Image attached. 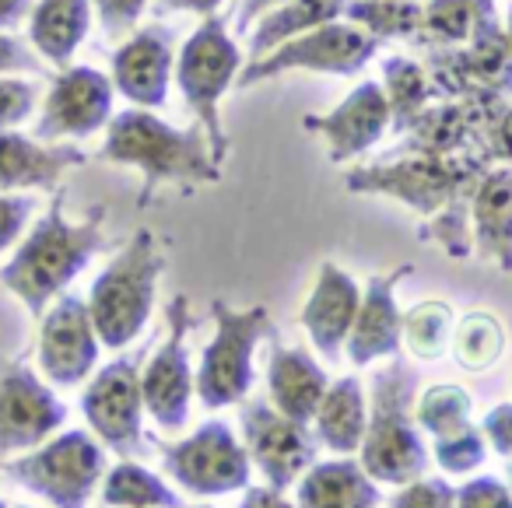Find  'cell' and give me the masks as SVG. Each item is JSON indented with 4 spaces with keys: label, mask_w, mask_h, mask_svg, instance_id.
I'll list each match as a JSON object with an SVG mask.
<instances>
[{
    "label": "cell",
    "mask_w": 512,
    "mask_h": 508,
    "mask_svg": "<svg viewBox=\"0 0 512 508\" xmlns=\"http://www.w3.org/2000/svg\"><path fill=\"white\" fill-rule=\"evenodd\" d=\"M484 148L463 155H425V151H400L376 165H358L348 172L344 186L351 193L390 197L425 218L418 239L439 242L449 260H467L470 239V197L484 172L491 169Z\"/></svg>",
    "instance_id": "6da1fadb"
},
{
    "label": "cell",
    "mask_w": 512,
    "mask_h": 508,
    "mask_svg": "<svg viewBox=\"0 0 512 508\" xmlns=\"http://www.w3.org/2000/svg\"><path fill=\"white\" fill-rule=\"evenodd\" d=\"M106 249V207H92L85 221H71L64 211V190L53 193L46 214L18 242L15 256L0 267V284L39 319L67 284Z\"/></svg>",
    "instance_id": "7a4b0ae2"
},
{
    "label": "cell",
    "mask_w": 512,
    "mask_h": 508,
    "mask_svg": "<svg viewBox=\"0 0 512 508\" xmlns=\"http://www.w3.org/2000/svg\"><path fill=\"white\" fill-rule=\"evenodd\" d=\"M102 162L127 165L141 172V193L137 207H148L162 186H179V190H197V186L218 183L221 165L214 162L211 144L204 130L197 127H172L155 109H123L113 113L106 127V141L99 148Z\"/></svg>",
    "instance_id": "3957f363"
},
{
    "label": "cell",
    "mask_w": 512,
    "mask_h": 508,
    "mask_svg": "<svg viewBox=\"0 0 512 508\" xmlns=\"http://www.w3.org/2000/svg\"><path fill=\"white\" fill-rule=\"evenodd\" d=\"M162 270L165 253L158 235L151 228H137L88 291V312L102 347L123 351L141 337L155 309Z\"/></svg>",
    "instance_id": "277c9868"
},
{
    "label": "cell",
    "mask_w": 512,
    "mask_h": 508,
    "mask_svg": "<svg viewBox=\"0 0 512 508\" xmlns=\"http://www.w3.org/2000/svg\"><path fill=\"white\" fill-rule=\"evenodd\" d=\"M414 389H418V375L400 361V354L372 382L369 424L358 452H362V470L376 484L404 487L425 477L428 470V449L411 414Z\"/></svg>",
    "instance_id": "5b68a950"
},
{
    "label": "cell",
    "mask_w": 512,
    "mask_h": 508,
    "mask_svg": "<svg viewBox=\"0 0 512 508\" xmlns=\"http://www.w3.org/2000/svg\"><path fill=\"white\" fill-rule=\"evenodd\" d=\"M239 71H242V53L235 46V39L228 36L225 18L221 15L200 18V25L190 32V39L179 46L172 78H176L179 95L190 106V113L197 116L218 165H225L228 151H232L228 148L225 123H221V99L235 85Z\"/></svg>",
    "instance_id": "8992f818"
},
{
    "label": "cell",
    "mask_w": 512,
    "mask_h": 508,
    "mask_svg": "<svg viewBox=\"0 0 512 508\" xmlns=\"http://www.w3.org/2000/svg\"><path fill=\"white\" fill-rule=\"evenodd\" d=\"M214 337L200 354V368L193 375V393L200 396L207 410L235 407L253 389V354L256 344L271 337V312L264 305L253 309H232L228 302L214 298L211 302Z\"/></svg>",
    "instance_id": "52a82bcc"
},
{
    "label": "cell",
    "mask_w": 512,
    "mask_h": 508,
    "mask_svg": "<svg viewBox=\"0 0 512 508\" xmlns=\"http://www.w3.org/2000/svg\"><path fill=\"white\" fill-rule=\"evenodd\" d=\"M0 473L53 508H88L106 477V449L88 431H60L22 456L0 459Z\"/></svg>",
    "instance_id": "ba28073f"
},
{
    "label": "cell",
    "mask_w": 512,
    "mask_h": 508,
    "mask_svg": "<svg viewBox=\"0 0 512 508\" xmlns=\"http://www.w3.org/2000/svg\"><path fill=\"white\" fill-rule=\"evenodd\" d=\"M379 39L369 36L358 25L337 22L320 25L313 32H302V36L285 39L281 46H274L271 53L256 60H246V67L235 78V88L246 92V88L260 85V81L281 78V74L292 71H309V74H334V78H355L365 67L376 60Z\"/></svg>",
    "instance_id": "9c48e42d"
},
{
    "label": "cell",
    "mask_w": 512,
    "mask_h": 508,
    "mask_svg": "<svg viewBox=\"0 0 512 508\" xmlns=\"http://www.w3.org/2000/svg\"><path fill=\"white\" fill-rule=\"evenodd\" d=\"M144 354H123L95 372L81 393V414L106 449L134 459L148 449L144 442V393H141Z\"/></svg>",
    "instance_id": "30bf717a"
},
{
    "label": "cell",
    "mask_w": 512,
    "mask_h": 508,
    "mask_svg": "<svg viewBox=\"0 0 512 508\" xmlns=\"http://www.w3.org/2000/svg\"><path fill=\"white\" fill-rule=\"evenodd\" d=\"M162 466L190 494H232L249 487V452L225 421H207L183 442H155Z\"/></svg>",
    "instance_id": "8fae6325"
},
{
    "label": "cell",
    "mask_w": 512,
    "mask_h": 508,
    "mask_svg": "<svg viewBox=\"0 0 512 508\" xmlns=\"http://www.w3.org/2000/svg\"><path fill=\"white\" fill-rule=\"evenodd\" d=\"M165 319H169V337L162 340L151 361L141 368V393L144 410L151 421L165 431H179L190 421V400H193V368L190 351H186V337H190V298L176 295L165 305Z\"/></svg>",
    "instance_id": "7c38bea8"
},
{
    "label": "cell",
    "mask_w": 512,
    "mask_h": 508,
    "mask_svg": "<svg viewBox=\"0 0 512 508\" xmlns=\"http://www.w3.org/2000/svg\"><path fill=\"white\" fill-rule=\"evenodd\" d=\"M67 421V407L25 361L0 372V459L22 456L43 445Z\"/></svg>",
    "instance_id": "4fadbf2b"
},
{
    "label": "cell",
    "mask_w": 512,
    "mask_h": 508,
    "mask_svg": "<svg viewBox=\"0 0 512 508\" xmlns=\"http://www.w3.org/2000/svg\"><path fill=\"white\" fill-rule=\"evenodd\" d=\"M116 88L95 67H60L36 123L39 141H85L113 120Z\"/></svg>",
    "instance_id": "5bb4252c"
},
{
    "label": "cell",
    "mask_w": 512,
    "mask_h": 508,
    "mask_svg": "<svg viewBox=\"0 0 512 508\" xmlns=\"http://www.w3.org/2000/svg\"><path fill=\"white\" fill-rule=\"evenodd\" d=\"M242 438H246L249 463L267 477V487L288 491L316 459V438L306 424L281 414L274 403L253 400L242 403Z\"/></svg>",
    "instance_id": "9a60e30c"
},
{
    "label": "cell",
    "mask_w": 512,
    "mask_h": 508,
    "mask_svg": "<svg viewBox=\"0 0 512 508\" xmlns=\"http://www.w3.org/2000/svg\"><path fill=\"white\" fill-rule=\"evenodd\" d=\"M99 333H95L88 302L78 295H60L39 316V372L53 386H81L99 365Z\"/></svg>",
    "instance_id": "2e32d148"
},
{
    "label": "cell",
    "mask_w": 512,
    "mask_h": 508,
    "mask_svg": "<svg viewBox=\"0 0 512 508\" xmlns=\"http://www.w3.org/2000/svg\"><path fill=\"white\" fill-rule=\"evenodd\" d=\"M302 127L309 134L327 141V155L334 165H348L355 158H362L365 151H372L390 130V106L379 81H362L358 88H351V95L330 113L316 116L309 113L302 120Z\"/></svg>",
    "instance_id": "e0dca14e"
},
{
    "label": "cell",
    "mask_w": 512,
    "mask_h": 508,
    "mask_svg": "<svg viewBox=\"0 0 512 508\" xmlns=\"http://www.w3.org/2000/svg\"><path fill=\"white\" fill-rule=\"evenodd\" d=\"M176 43L165 25H148L127 36L113 53V88L137 109H162L169 102Z\"/></svg>",
    "instance_id": "ac0fdd59"
},
{
    "label": "cell",
    "mask_w": 512,
    "mask_h": 508,
    "mask_svg": "<svg viewBox=\"0 0 512 508\" xmlns=\"http://www.w3.org/2000/svg\"><path fill=\"white\" fill-rule=\"evenodd\" d=\"M411 263L390 270V274H372L362 288L355 323L348 333V358L351 365H372L379 358H397L400 354V309H397V284L411 274Z\"/></svg>",
    "instance_id": "d6986e66"
},
{
    "label": "cell",
    "mask_w": 512,
    "mask_h": 508,
    "mask_svg": "<svg viewBox=\"0 0 512 508\" xmlns=\"http://www.w3.org/2000/svg\"><path fill=\"white\" fill-rule=\"evenodd\" d=\"M358 302H362V288L358 281L341 270L334 260H327L316 274V284L309 291L306 305H302L299 323L306 326L313 347L323 354L327 361H341L344 340L351 333V323H355Z\"/></svg>",
    "instance_id": "ffe728a7"
},
{
    "label": "cell",
    "mask_w": 512,
    "mask_h": 508,
    "mask_svg": "<svg viewBox=\"0 0 512 508\" xmlns=\"http://www.w3.org/2000/svg\"><path fill=\"white\" fill-rule=\"evenodd\" d=\"M88 155L74 144L39 141L18 130H0V193L57 190L71 169L85 165Z\"/></svg>",
    "instance_id": "44dd1931"
},
{
    "label": "cell",
    "mask_w": 512,
    "mask_h": 508,
    "mask_svg": "<svg viewBox=\"0 0 512 508\" xmlns=\"http://www.w3.org/2000/svg\"><path fill=\"white\" fill-rule=\"evenodd\" d=\"M470 239L481 260L512 274V165H491L470 197Z\"/></svg>",
    "instance_id": "7402d4cb"
},
{
    "label": "cell",
    "mask_w": 512,
    "mask_h": 508,
    "mask_svg": "<svg viewBox=\"0 0 512 508\" xmlns=\"http://www.w3.org/2000/svg\"><path fill=\"white\" fill-rule=\"evenodd\" d=\"M330 379L320 361L302 347H285L278 333H271V361H267V389L271 403L285 417L299 424H313L316 407L327 393Z\"/></svg>",
    "instance_id": "603a6c76"
},
{
    "label": "cell",
    "mask_w": 512,
    "mask_h": 508,
    "mask_svg": "<svg viewBox=\"0 0 512 508\" xmlns=\"http://www.w3.org/2000/svg\"><path fill=\"white\" fill-rule=\"evenodd\" d=\"M92 29V0H36L29 11V46L53 67H67Z\"/></svg>",
    "instance_id": "cb8c5ba5"
},
{
    "label": "cell",
    "mask_w": 512,
    "mask_h": 508,
    "mask_svg": "<svg viewBox=\"0 0 512 508\" xmlns=\"http://www.w3.org/2000/svg\"><path fill=\"white\" fill-rule=\"evenodd\" d=\"M379 487L355 459L313 463L299 480L295 508H376Z\"/></svg>",
    "instance_id": "d4e9b609"
},
{
    "label": "cell",
    "mask_w": 512,
    "mask_h": 508,
    "mask_svg": "<svg viewBox=\"0 0 512 508\" xmlns=\"http://www.w3.org/2000/svg\"><path fill=\"white\" fill-rule=\"evenodd\" d=\"M316 442H323L334 452H358L365 438V424H369V403H365V389L358 375H344V379L330 382L323 393L320 407H316Z\"/></svg>",
    "instance_id": "484cf974"
},
{
    "label": "cell",
    "mask_w": 512,
    "mask_h": 508,
    "mask_svg": "<svg viewBox=\"0 0 512 508\" xmlns=\"http://www.w3.org/2000/svg\"><path fill=\"white\" fill-rule=\"evenodd\" d=\"M344 8H348V0H285L281 8L267 11L260 25L249 32V60L271 53L285 39L337 22L344 18Z\"/></svg>",
    "instance_id": "4316f807"
},
{
    "label": "cell",
    "mask_w": 512,
    "mask_h": 508,
    "mask_svg": "<svg viewBox=\"0 0 512 508\" xmlns=\"http://www.w3.org/2000/svg\"><path fill=\"white\" fill-rule=\"evenodd\" d=\"M383 95L386 106H390V127L400 137L421 120L428 106L435 102L432 95V81H428L425 64L411 57H386L383 60Z\"/></svg>",
    "instance_id": "83f0119b"
},
{
    "label": "cell",
    "mask_w": 512,
    "mask_h": 508,
    "mask_svg": "<svg viewBox=\"0 0 512 508\" xmlns=\"http://www.w3.org/2000/svg\"><path fill=\"white\" fill-rule=\"evenodd\" d=\"M463 67H467L470 81L477 88H491V92L512 95V46L505 39V29L498 15H491L474 36L463 46H456Z\"/></svg>",
    "instance_id": "f1b7e54d"
},
{
    "label": "cell",
    "mask_w": 512,
    "mask_h": 508,
    "mask_svg": "<svg viewBox=\"0 0 512 508\" xmlns=\"http://www.w3.org/2000/svg\"><path fill=\"white\" fill-rule=\"evenodd\" d=\"M491 15H495V0H428L418 46L425 50L463 46Z\"/></svg>",
    "instance_id": "f546056e"
},
{
    "label": "cell",
    "mask_w": 512,
    "mask_h": 508,
    "mask_svg": "<svg viewBox=\"0 0 512 508\" xmlns=\"http://www.w3.org/2000/svg\"><path fill=\"white\" fill-rule=\"evenodd\" d=\"M102 501L109 508H186L158 473L144 470L134 459H120L113 470H106Z\"/></svg>",
    "instance_id": "4dcf8cb0"
},
{
    "label": "cell",
    "mask_w": 512,
    "mask_h": 508,
    "mask_svg": "<svg viewBox=\"0 0 512 508\" xmlns=\"http://www.w3.org/2000/svg\"><path fill=\"white\" fill-rule=\"evenodd\" d=\"M344 22L365 29L379 43L383 39L418 43L421 25H425V4H418V0H348Z\"/></svg>",
    "instance_id": "1f68e13d"
},
{
    "label": "cell",
    "mask_w": 512,
    "mask_h": 508,
    "mask_svg": "<svg viewBox=\"0 0 512 508\" xmlns=\"http://www.w3.org/2000/svg\"><path fill=\"white\" fill-rule=\"evenodd\" d=\"M456 316L449 309V302L442 298H428L418 302L400 316V340L407 344V351L421 361H435L446 354L449 340H453Z\"/></svg>",
    "instance_id": "d6a6232c"
},
{
    "label": "cell",
    "mask_w": 512,
    "mask_h": 508,
    "mask_svg": "<svg viewBox=\"0 0 512 508\" xmlns=\"http://www.w3.org/2000/svg\"><path fill=\"white\" fill-rule=\"evenodd\" d=\"M453 358L467 372H484L491 368L505 351V330L491 312H467L460 323L453 326Z\"/></svg>",
    "instance_id": "836d02e7"
},
{
    "label": "cell",
    "mask_w": 512,
    "mask_h": 508,
    "mask_svg": "<svg viewBox=\"0 0 512 508\" xmlns=\"http://www.w3.org/2000/svg\"><path fill=\"white\" fill-rule=\"evenodd\" d=\"M470 417H474V400L463 386L453 382H439V386L425 389L414 407V421L428 431L432 438H449L456 431L470 428Z\"/></svg>",
    "instance_id": "e575fe53"
},
{
    "label": "cell",
    "mask_w": 512,
    "mask_h": 508,
    "mask_svg": "<svg viewBox=\"0 0 512 508\" xmlns=\"http://www.w3.org/2000/svg\"><path fill=\"white\" fill-rule=\"evenodd\" d=\"M435 463L446 473H470L484 463V435L477 424L449 438H435Z\"/></svg>",
    "instance_id": "d590c367"
},
{
    "label": "cell",
    "mask_w": 512,
    "mask_h": 508,
    "mask_svg": "<svg viewBox=\"0 0 512 508\" xmlns=\"http://www.w3.org/2000/svg\"><path fill=\"white\" fill-rule=\"evenodd\" d=\"M39 102V92L32 81L18 78V74H4L0 78V130H15L32 116Z\"/></svg>",
    "instance_id": "8d00e7d4"
},
{
    "label": "cell",
    "mask_w": 512,
    "mask_h": 508,
    "mask_svg": "<svg viewBox=\"0 0 512 508\" xmlns=\"http://www.w3.org/2000/svg\"><path fill=\"white\" fill-rule=\"evenodd\" d=\"M390 508H456V491L439 477H418L390 498Z\"/></svg>",
    "instance_id": "74e56055"
},
{
    "label": "cell",
    "mask_w": 512,
    "mask_h": 508,
    "mask_svg": "<svg viewBox=\"0 0 512 508\" xmlns=\"http://www.w3.org/2000/svg\"><path fill=\"white\" fill-rule=\"evenodd\" d=\"M92 11L99 15L106 36H127L148 11V0H92Z\"/></svg>",
    "instance_id": "f35d334b"
},
{
    "label": "cell",
    "mask_w": 512,
    "mask_h": 508,
    "mask_svg": "<svg viewBox=\"0 0 512 508\" xmlns=\"http://www.w3.org/2000/svg\"><path fill=\"white\" fill-rule=\"evenodd\" d=\"M32 207L36 204L29 197H22V193H0V256L25 235Z\"/></svg>",
    "instance_id": "ab89813d"
},
{
    "label": "cell",
    "mask_w": 512,
    "mask_h": 508,
    "mask_svg": "<svg viewBox=\"0 0 512 508\" xmlns=\"http://www.w3.org/2000/svg\"><path fill=\"white\" fill-rule=\"evenodd\" d=\"M456 508H512V491L495 477H477L456 491Z\"/></svg>",
    "instance_id": "60d3db41"
},
{
    "label": "cell",
    "mask_w": 512,
    "mask_h": 508,
    "mask_svg": "<svg viewBox=\"0 0 512 508\" xmlns=\"http://www.w3.org/2000/svg\"><path fill=\"white\" fill-rule=\"evenodd\" d=\"M39 71V53L18 36L0 32V78L4 74H36Z\"/></svg>",
    "instance_id": "b9f144b4"
},
{
    "label": "cell",
    "mask_w": 512,
    "mask_h": 508,
    "mask_svg": "<svg viewBox=\"0 0 512 508\" xmlns=\"http://www.w3.org/2000/svg\"><path fill=\"white\" fill-rule=\"evenodd\" d=\"M481 435L488 438L498 456H512V403H498L484 414Z\"/></svg>",
    "instance_id": "7bdbcfd3"
},
{
    "label": "cell",
    "mask_w": 512,
    "mask_h": 508,
    "mask_svg": "<svg viewBox=\"0 0 512 508\" xmlns=\"http://www.w3.org/2000/svg\"><path fill=\"white\" fill-rule=\"evenodd\" d=\"M484 151H488V158L495 165H512V99H509V106H505V113L498 116V123L491 127Z\"/></svg>",
    "instance_id": "ee69618b"
},
{
    "label": "cell",
    "mask_w": 512,
    "mask_h": 508,
    "mask_svg": "<svg viewBox=\"0 0 512 508\" xmlns=\"http://www.w3.org/2000/svg\"><path fill=\"white\" fill-rule=\"evenodd\" d=\"M239 508H295L292 501H285V491L274 487H246V498Z\"/></svg>",
    "instance_id": "f6af8a7d"
},
{
    "label": "cell",
    "mask_w": 512,
    "mask_h": 508,
    "mask_svg": "<svg viewBox=\"0 0 512 508\" xmlns=\"http://www.w3.org/2000/svg\"><path fill=\"white\" fill-rule=\"evenodd\" d=\"M281 4H285V0H242L239 18H235V29H239V32H246L249 25L256 22V18H264L267 11L281 8Z\"/></svg>",
    "instance_id": "bcb514c9"
},
{
    "label": "cell",
    "mask_w": 512,
    "mask_h": 508,
    "mask_svg": "<svg viewBox=\"0 0 512 508\" xmlns=\"http://www.w3.org/2000/svg\"><path fill=\"white\" fill-rule=\"evenodd\" d=\"M29 11H32V0H0V32H8L18 22H25Z\"/></svg>",
    "instance_id": "7dc6e473"
},
{
    "label": "cell",
    "mask_w": 512,
    "mask_h": 508,
    "mask_svg": "<svg viewBox=\"0 0 512 508\" xmlns=\"http://www.w3.org/2000/svg\"><path fill=\"white\" fill-rule=\"evenodd\" d=\"M225 4V0H162L165 11H190V15H218V8Z\"/></svg>",
    "instance_id": "c3c4849f"
},
{
    "label": "cell",
    "mask_w": 512,
    "mask_h": 508,
    "mask_svg": "<svg viewBox=\"0 0 512 508\" xmlns=\"http://www.w3.org/2000/svg\"><path fill=\"white\" fill-rule=\"evenodd\" d=\"M502 29H505V39H509V46H512V8H509V15H505Z\"/></svg>",
    "instance_id": "681fc988"
},
{
    "label": "cell",
    "mask_w": 512,
    "mask_h": 508,
    "mask_svg": "<svg viewBox=\"0 0 512 508\" xmlns=\"http://www.w3.org/2000/svg\"><path fill=\"white\" fill-rule=\"evenodd\" d=\"M0 508H11V505H8V501H4V498H0Z\"/></svg>",
    "instance_id": "f907efd6"
},
{
    "label": "cell",
    "mask_w": 512,
    "mask_h": 508,
    "mask_svg": "<svg viewBox=\"0 0 512 508\" xmlns=\"http://www.w3.org/2000/svg\"><path fill=\"white\" fill-rule=\"evenodd\" d=\"M509 487H512V463H509Z\"/></svg>",
    "instance_id": "816d5d0a"
}]
</instances>
